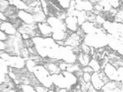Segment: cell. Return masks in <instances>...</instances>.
I'll return each mask as SVG.
<instances>
[{"instance_id": "obj_1", "label": "cell", "mask_w": 123, "mask_h": 92, "mask_svg": "<svg viewBox=\"0 0 123 92\" xmlns=\"http://www.w3.org/2000/svg\"><path fill=\"white\" fill-rule=\"evenodd\" d=\"M51 77L53 84L59 88H67L69 90L72 86L78 83V77L74 73L68 71H61L58 74H53Z\"/></svg>"}, {"instance_id": "obj_2", "label": "cell", "mask_w": 123, "mask_h": 92, "mask_svg": "<svg viewBox=\"0 0 123 92\" xmlns=\"http://www.w3.org/2000/svg\"><path fill=\"white\" fill-rule=\"evenodd\" d=\"M83 42L93 49L107 47L108 45V34L102 26L98 32L85 35Z\"/></svg>"}, {"instance_id": "obj_3", "label": "cell", "mask_w": 123, "mask_h": 92, "mask_svg": "<svg viewBox=\"0 0 123 92\" xmlns=\"http://www.w3.org/2000/svg\"><path fill=\"white\" fill-rule=\"evenodd\" d=\"M32 72L42 86L50 89L54 85L52 81L51 74L49 72V71L45 68L43 64H37L33 68Z\"/></svg>"}, {"instance_id": "obj_4", "label": "cell", "mask_w": 123, "mask_h": 92, "mask_svg": "<svg viewBox=\"0 0 123 92\" xmlns=\"http://www.w3.org/2000/svg\"><path fill=\"white\" fill-rule=\"evenodd\" d=\"M47 22L51 26L53 32L66 31L68 30L65 26V21L60 19L57 16H47Z\"/></svg>"}, {"instance_id": "obj_5", "label": "cell", "mask_w": 123, "mask_h": 92, "mask_svg": "<svg viewBox=\"0 0 123 92\" xmlns=\"http://www.w3.org/2000/svg\"><path fill=\"white\" fill-rule=\"evenodd\" d=\"M103 70L104 71V72L106 73L107 77L110 79L111 81H119V76H118L117 68L116 67H114L112 64H111L109 62L104 66Z\"/></svg>"}, {"instance_id": "obj_6", "label": "cell", "mask_w": 123, "mask_h": 92, "mask_svg": "<svg viewBox=\"0 0 123 92\" xmlns=\"http://www.w3.org/2000/svg\"><path fill=\"white\" fill-rule=\"evenodd\" d=\"M83 43V38L79 35L76 32H73L65 40V45L70 46L72 48H76L79 47L80 44Z\"/></svg>"}, {"instance_id": "obj_7", "label": "cell", "mask_w": 123, "mask_h": 92, "mask_svg": "<svg viewBox=\"0 0 123 92\" xmlns=\"http://www.w3.org/2000/svg\"><path fill=\"white\" fill-rule=\"evenodd\" d=\"M65 23L67 29L73 32H75L80 27V26L79 25L78 19L75 16H67V17L65 19Z\"/></svg>"}, {"instance_id": "obj_8", "label": "cell", "mask_w": 123, "mask_h": 92, "mask_svg": "<svg viewBox=\"0 0 123 92\" xmlns=\"http://www.w3.org/2000/svg\"><path fill=\"white\" fill-rule=\"evenodd\" d=\"M0 29L8 35H15L18 33V29L8 21L7 22L0 21Z\"/></svg>"}, {"instance_id": "obj_9", "label": "cell", "mask_w": 123, "mask_h": 92, "mask_svg": "<svg viewBox=\"0 0 123 92\" xmlns=\"http://www.w3.org/2000/svg\"><path fill=\"white\" fill-rule=\"evenodd\" d=\"M18 17L22 21V22H23L24 24H28V25H30V24L37 23V22H35L33 15L26 10H19L18 12Z\"/></svg>"}, {"instance_id": "obj_10", "label": "cell", "mask_w": 123, "mask_h": 92, "mask_svg": "<svg viewBox=\"0 0 123 92\" xmlns=\"http://www.w3.org/2000/svg\"><path fill=\"white\" fill-rule=\"evenodd\" d=\"M38 24V29L41 32V35L42 37H52V28L49 25L48 22H42Z\"/></svg>"}, {"instance_id": "obj_11", "label": "cell", "mask_w": 123, "mask_h": 92, "mask_svg": "<svg viewBox=\"0 0 123 92\" xmlns=\"http://www.w3.org/2000/svg\"><path fill=\"white\" fill-rule=\"evenodd\" d=\"M91 83L92 84L93 87L95 88L97 91H101L103 86L105 85L104 81L100 77L99 73L98 72H94L92 74V77H91Z\"/></svg>"}, {"instance_id": "obj_12", "label": "cell", "mask_w": 123, "mask_h": 92, "mask_svg": "<svg viewBox=\"0 0 123 92\" xmlns=\"http://www.w3.org/2000/svg\"><path fill=\"white\" fill-rule=\"evenodd\" d=\"M91 59H92V55L91 54H84L83 52H80L78 54V57H77V63H79V65L83 67L88 65Z\"/></svg>"}, {"instance_id": "obj_13", "label": "cell", "mask_w": 123, "mask_h": 92, "mask_svg": "<svg viewBox=\"0 0 123 92\" xmlns=\"http://www.w3.org/2000/svg\"><path fill=\"white\" fill-rule=\"evenodd\" d=\"M88 65L93 69L94 72H99L100 70H102V67H101V64H100V62L99 60H98L95 58H92L91 59Z\"/></svg>"}, {"instance_id": "obj_14", "label": "cell", "mask_w": 123, "mask_h": 92, "mask_svg": "<svg viewBox=\"0 0 123 92\" xmlns=\"http://www.w3.org/2000/svg\"><path fill=\"white\" fill-rule=\"evenodd\" d=\"M72 0H57L59 5L60 6V7H62L65 10H67L68 8L70 6V3Z\"/></svg>"}, {"instance_id": "obj_15", "label": "cell", "mask_w": 123, "mask_h": 92, "mask_svg": "<svg viewBox=\"0 0 123 92\" xmlns=\"http://www.w3.org/2000/svg\"><path fill=\"white\" fill-rule=\"evenodd\" d=\"M10 5L11 3L8 0H0V10H1V12H4Z\"/></svg>"}, {"instance_id": "obj_16", "label": "cell", "mask_w": 123, "mask_h": 92, "mask_svg": "<svg viewBox=\"0 0 123 92\" xmlns=\"http://www.w3.org/2000/svg\"><path fill=\"white\" fill-rule=\"evenodd\" d=\"M80 50L81 52L84 53V54H91V51H92V47H90L89 45H88L87 44H85L84 42H83L80 44Z\"/></svg>"}, {"instance_id": "obj_17", "label": "cell", "mask_w": 123, "mask_h": 92, "mask_svg": "<svg viewBox=\"0 0 123 92\" xmlns=\"http://www.w3.org/2000/svg\"><path fill=\"white\" fill-rule=\"evenodd\" d=\"M109 4L111 5L113 8L118 9L119 5H120V0H106Z\"/></svg>"}, {"instance_id": "obj_18", "label": "cell", "mask_w": 123, "mask_h": 92, "mask_svg": "<svg viewBox=\"0 0 123 92\" xmlns=\"http://www.w3.org/2000/svg\"><path fill=\"white\" fill-rule=\"evenodd\" d=\"M34 86H35L36 91H37V92H45V91H50V89H49V88H47V87H45V86H42L41 84H38V85H36Z\"/></svg>"}, {"instance_id": "obj_19", "label": "cell", "mask_w": 123, "mask_h": 92, "mask_svg": "<svg viewBox=\"0 0 123 92\" xmlns=\"http://www.w3.org/2000/svg\"><path fill=\"white\" fill-rule=\"evenodd\" d=\"M9 37H10V35H8L4 31H0V40L1 41H7L9 39Z\"/></svg>"}, {"instance_id": "obj_20", "label": "cell", "mask_w": 123, "mask_h": 92, "mask_svg": "<svg viewBox=\"0 0 123 92\" xmlns=\"http://www.w3.org/2000/svg\"><path fill=\"white\" fill-rule=\"evenodd\" d=\"M91 77H92V74L88 72H84L83 73V79L85 82H89L91 81Z\"/></svg>"}, {"instance_id": "obj_21", "label": "cell", "mask_w": 123, "mask_h": 92, "mask_svg": "<svg viewBox=\"0 0 123 92\" xmlns=\"http://www.w3.org/2000/svg\"><path fill=\"white\" fill-rule=\"evenodd\" d=\"M82 71L84 72H88V73H91V74H92V73L94 72L93 69H92L89 65L85 66V67H82Z\"/></svg>"}, {"instance_id": "obj_22", "label": "cell", "mask_w": 123, "mask_h": 92, "mask_svg": "<svg viewBox=\"0 0 123 92\" xmlns=\"http://www.w3.org/2000/svg\"><path fill=\"white\" fill-rule=\"evenodd\" d=\"M118 71V76H119V81H121L123 84V67H121L117 68Z\"/></svg>"}, {"instance_id": "obj_23", "label": "cell", "mask_w": 123, "mask_h": 92, "mask_svg": "<svg viewBox=\"0 0 123 92\" xmlns=\"http://www.w3.org/2000/svg\"><path fill=\"white\" fill-rule=\"evenodd\" d=\"M7 47V44L6 41H1V47H0L1 51H5Z\"/></svg>"}, {"instance_id": "obj_24", "label": "cell", "mask_w": 123, "mask_h": 92, "mask_svg": "<svg viewBox=\"0 0 123 92\" xmlns=\"http://www.w3.org/2000/svg\"><path fill=\"white\" fill-rule=\"evenodd\" d=\"M0 19H1V21H3V22H7V21H8L7 16L4 14V12H0Z\"/></svg>"}]
</instances>
